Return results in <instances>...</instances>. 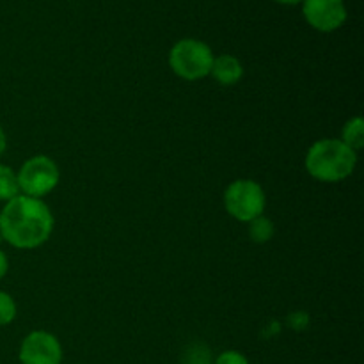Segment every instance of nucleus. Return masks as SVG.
Returning a JSON list of instances; mask_svg holds the SVG:
<instances>
[{
  "label": "nucleus",
  "instance_id": "obj_6",
  "mask_svg": "<svg viewBox=\"0 0 364 364\" xmlns=\"http://www.w3.org/2000/svg\"><path fill=\"white\" fill-rule=\"evenodd\" d=\"M63 355L59 338L48 331L28 333L18 350V359L21 364H60Z\"/></svg>",
  "mask_w": 364,
  "mask_h": 364
},
{
  "label": "nucleus",
  "instance_id": "obj_8",
  "mask_svg": "<svg viewBox=\"0 0 364 364\" xmlns=\"http://www.w3.org/2000/svg\"><path fill=\"white\" fill-rule=\"evenodd\" d=\"M210 77L219 85L231 87V85H237L242 80V77H244V66H242V63L235 55L224 53V55H219L213 59Z\"/></svg>",
  "mask_w": 364,
  "mask_h": 364
},
{
  "label": "nucleus",
  "instance_id": "obj_2",
  "mask_svg": "<svg viewBox=\"0 0 364 364\" xmlns=\"http://www.w3.org/2000/svg\"><path fill=\"white\" fill-rule=\"evenodd\" d=\"M306 171L322 183H340L352 176L358 166V153L345 146L340 139H318L309 146L304 159Z\"/></svg>",
  "mask_w": 364,
  "mask_h": 364
},
{
  "label": "nucleus",
  "instance_id": "obj_12",
  "mask_svg": "<svg viewBox=\"0 0 364 364\" xmlns=\"http://www.w3.org/2000/svg\"><path fill=\"white\" fill-rule=\"evenodd\" d=\"M18 315V306L13 295L7 291L0 290V327L11 326L16 320Z\"/></svg>",
  "mask_w": 364,
  "mask_h": 364
},
{
  "label": "nucleus",
  "instance_id": "obj_7",
  "mask_svg": "<svg viewBox=\"0 0 364 364\" xmlns=\"http://www.w3.org/2000/svg\"><path fill=\"white\" fill-rule=\"evenodd\" d=\"M302 14L318 32H334L347 21L343 0H302Z\"/></svg>",
  "mask_w": 364,
  "mask_h": 364
},
{
  "label": "nucleus",
  "instance_id": "obj_17",
  "mask_svg": "<svg viewBox=\"0 0 364 364\" xmlns=\"http://www.w3.org/2000/svg\"><path fill=\"white\" fill-rule=\"evenodd\" d=\"M194 364H210L208 361H205V359H203V361H196Z\"/></svg>",
  "mask_w": 364,
  "mask_h": 364
},
{
  "label": "nucleus",
  "instance_id": "obj_16",
  "mask_svg": "<svg viewBox=\"0 0 364 364\" xmlns=\"http://www.w3.org/2000/svg\"><path fill=\"white\" fill-rule=\"evenodd\" d=\"M277 4H283V6H295V4H302V0H274Z\"/></svg>",
  "mask_w": 364,
  "mask_h": 364
},
{
  "label": "nucleus",
  "instance_id": "obj_15",
  "mask_svg": "<svg viewBox=\"0 0 364 364\" xmlns=\"http://www.w3.org/2000/svg\"><path fill=\"white\" fill-rule=\"evenodd\" d=\"M6 149H7V135H6V130L0 127V156L6 153Z\"/></svg>",
  "mask_w": 364,
  "mask_h": 364
},
{
  "label": "nucleus",
  "instance_id": "obj_11",
  "mask_svg": "<svg viewBox=\"0 0 364 364\" xmlns=\"http://www.w3.org/2000/svg\"><path fill=\"white\" fill-rule=\"evenodd\" d=\"M16 196H20L16 171L11 166L0 164V203L11 201Z\"/></svg>",
  "mask_w": 364,
  "mask_h": 364
},
{
  "label": "nucleus",
  "instance_id": "obj_4",
  "mask_svg": "<svg viewBox=\"0 0 364 364\" xmlns=\"http://www.w3.org/2000/svg\"><path fill=\"white\" fill-rule=\"evenodd\" d=\"M223 203L228 215L238 223L249 224L265 213L267 194L258 181L251 178H238L226 187Z\"/></svg>",
  "mask_w": 364,
  "mask_h": 364
},
{
  "label": "nucleus",
  "instance_id": "obj_10",
  "mask_svg": "<svg viewBox=\"0 0 364 364\" xmlns=\"http://www.w3.org/2000/svg\"><path fill=\"white\" fill-rule=\"evenodd\" d=\"M274 235H276V224L265 213L249 223V238L255 244H267L272 240Z\"/></svg>",
  "mask_w": 364,
  "mask_h": 364
},
{
  "label": "nucleus",
  "instance_id": "obj_14",
  "mask_svg": "<svg viewBox=\"0 0 364 364\" xmlns=\"http://www.w3.org/2000/svg\"><path fill=\"white\" fill-rule=\"evenodd\" d=\"M7 272H9V258H7L6 252L0 249V281L7 276Z\"/></svg>",
  "mask_w": 364,
  "mask_h": 364
},
{
  "label": "nucleus",
  "instance_id": "obj_9",
  "mask_svg": "<svg viewBox=\"0 0 364 364\" xmlns=\"http://www.w3.org/2000/svg\"><path fill=\"white\" fill-rule=\"evenodd\" d=\"M340 141L355 153H359L364 146V119L361 116H355L348 119L341 128Z\"/></svg>",
  "mask_w": 364,
  "mask_h": 364
},
{
  "label": "nucleus",
  "instance_id": "obj_5",
  "mask_svg": "<svg viewBox=\"0 0 364 364\" xmlns=\"http://www.w3.org/2000/svg\"><path fill=\"white\" fill-rule=\"evenodd\" d=\"M20 194L43 199L52 194L60 181V169L48 155H34L16 171Z\"/></svg>",
  "mask_w": 364,
  "mask_h": 364
},
{
  "label": "nucleus",
  "instance_id": "obj_1",
  "mask_svg": "<svg viewBox=\"0 0 364 364\" xmlns=\"http://www.w3.org/2000/svg\"><path fill=\"white\" fill-rule=\"evenodd\" d=\"M55 219L43 199L16 196L0 210V237L11 247L32 251L50 240Z\"/></svg>",
  "mask_w": 364,
  "mask_h": 364
},
{
  "label": "nucleus",
  "instance_id": "obj_3",
  "mask_svg": "<svg viewBox=\"0 0 364 364\" xmlns=\"http://www.w3.org/2000/svg\"><path fill=\"white\" fill-rule=\"evenodd\" d=\"M215 55L201 39L185 38L173 45L169 52V66L178 78L198 82L210 77Z\"/></svg>",
  "mask_w": 364,
  "mask_h": 364
},
{
  "label": "nucleus",
  "instance_id": "obj_13",
  "mask_svg": "<svg viewBox=\"0 0 364 364\" xmlns=\"http://www.w3.org/2000/svg\"><path fill=\"white\" fill-rule=\"evenodd\" d=\"M213 364H249V359L238 350H224L217 355Z\"/></svg>",
  "mask_w": 364,
  "mask_h": 364
}]
</instances>
